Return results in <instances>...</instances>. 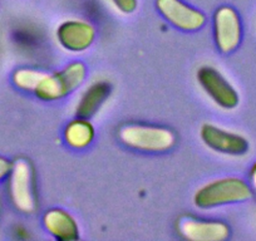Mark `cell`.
<instances>
[{"mask_svg":"<svg viewBox=\"0 0 256 241\" xmlns=\"http://www.w3.org/2000/svg\"><path fill=\"white\" fill-rule=\"evenodd\" d=\"M252 198L250 186L238 177H224L206 184L194 195L198 208H215L232 204L245 202Z\"/></svg>","mask_w":256,"mask_h":241,"instance_id":"6da1fadb","label":"cell"},{"mask_svg":"<svg viewBox=\"0 0 256 241\" xmlns=\"http://www.w3.org/2000/svg\"><path fill=\"white\" fill-rule=\"evenodd\" d=\"M87 67L82 62H73L56 73L42 72L33 93L44 102H54L72 94L83 84Z\"/></svg>","mask_w":256,"mask_h":241,"instance_id":"7a4b0ae2","label":"cell"},{"mask_svg":"<svg viewBox=\"0 0 256 241\" xmlns=\"http://www.w3.org/2000/svg\"><path fill=\"white\" fill-rule=\"evenodd\" d=\"M118 138L130 148L150 154L166 152L176 144V136L170 128L142 124L122 126L118 130Z\"/></svg>","mask_w":256,"mask_h":241,"instance_id":"3957f363","label":"cell"},{"mask_svg":"<svg viewBox=\"0 0 256 241\" xmlns=\"http://www.w3.org/2000/svg\"><path fill=\"white\" fill-rule=\"evenodd\" d=\"M9 194L12 202L20 212L33 214L36 210L34 174L26 160H16L9 174Z\"/></svg>","mask_w":256,"mask_h":241,"instance_id":"277c9868","label":"cell"},{"mask_svg":"<svg viewBox=\"0 0 256 241\" xmlns=\"http://www.w3.org/2000/svg\"><path fill=\"white\" fill-rule=\"evenodd\" d=\"M196 78L204 92L218 107L224 110H234L240 102L238 90L216 68L204 66L198 68Z\"/></svg>","mask_w":256,"mask_h":241,"instance_id":"5b68a950","label":"cell"},{"mask_svg":"<svg viewBox=\"0 0 256 241\" xmlns=\"http://www.w3.org/2000/svg\"><path fill=\"white\" fill-rule=\"evenodd\" d=\"M214 39L218 50L231 53L241 43L242 26L238 14L231 6H221L214 14Z\"/></svg>","mask_w":256,"mask_h":241,"instance_id":"8992f818","label":"cell"},{"mask_svg":"<svg viewBox=\"0 0 256 241\" xmlns=\"http://www.w3.org/2000/svg\"><path fill=\"white\" fill-rule=\"evenodd\" d=\"M158 13L177 29L184 32L200 30L206 24V16L182 0H156Z\"/></svg>","mask_w":256,"mask_h":241,"instance_id":"52a82bcc","label":"cell"},{"mask_svg":"<svg viewBox=\"0 0 256 241\" xmlns=\"http://www.w3.org/2000/svg\"><path fill=\"white\" fill-rule=\"evenodd\" d=\"M200 137L208 148L218 154L244 156L248 152V142L245 137L212 124H205L201 127Z\"/></svg>","mask_w":256,"mask_h":241,"instance_id":"ba28073f","label":"cell"},{"mask_svg":"<svg viewBox=\"0 0 256 241\" xmlns=\"http://www.w3.org/2000/svg\"><path fill=\"white\" fill-rule=\"evenodd\" d=\"M177 232L188 241H224L230 236V228L220 220L184 216L177 221Z\"/></svg>","mask_w":256,"mask_h":241,"instance_id":"9c48e42d","label":"cell"},{"mask_svg":"<svg viewBox=\"0 0 256 241\" xmlns=\"http://www.w3.org/2000/svg\"><path fill=\"white\" fill-rule=\"evenodd\" d=\"M56 40L63 49L80 53L90 48L96 39V29L90 23L80 19L66 20L56 28Z\"/></svg>","mask_w":256,"mask_h":241,"instance_id":"30bf717a","label":"cell"},{"mask_svg":"<svg viewBox=\"0 0 256 241\" xmlns=\"http://www.w3.org/2000/svg\"><path fill=\"white\" fill-rule=\"evenodd\" d=\"M44 228L58 241L80 238V226L76 218L62 208H50L43 216Z\"/></svg>","mask_w":256,"mask_h":241,"instance_id":"8fae6325","label":"cell"},{"mask_svg":"<svg viewBox=\"0 0 256 241\" xmlns=\"http://www.w3.org/2000/svg\"><path fill=\"white\" fill-rule=\"evenodd\" d=\"M110 92H112V86L107 80H97L92 83L83 92L76 106L77 117L88 118V120L93 117L110 98Z\"/></svg>","mask_w":256,"mask_h":241,"instance_id":"7c38bea8","label":"cell"},{"mask_svg":"<svg viewBox=\"0 0 256 241\" xmlns=\"http://www.w3.org/2000/svg\"><path fill=\"white\" fill-rule=\"evenodd\" d=\"M94 136V127L88 118H74L64 130V141L67 142L68 146L76 150H83L90 146Z\"/></svg>","mask_w":256,"mask_h":241,"instance_id":"4fadbf2b","label":"cell"},{"mask_svg":"<svg viewBox=\"0 0 256 241\" xmlns=\"http://www.w3.org/2000/svg\"><path fill=\"white\" fill-rule=\"evenodd\" d=\"M40 74L42 70H33V68H22L13 74V82L19 90L33 93Z\"/></svg>","mask_w":256,"mask_h":241,"instance_id":"5bb4252c","label":"cell"},{"mask_svg":"<svg viewBox=\"0 0 256 241\" xmlns=\"http://www.w3.org/2000/svg\"><path fill=\"white\" fill-rule=\"evenodd\" d=\"M110 2L122 14H132L138 6V0H110Z\"/></svg>","mask_w":256,"mask_h":241,"instance_id":"9a60e30c","label":"cell"},{"mask_svg":"<svg viewBox=\"0 0 256 241\" xmlns=\"http://www.w3.org/2000/svg\"><path fill=\"white\" fill-rule=\"evenodd\" d=\"M12 167H13V162L9 161L6 157H0V182L9 177Z\"/></svg>","mask_w":256,"mask_h":241,"instance_id":"2e32d148","label":"cell"},{"mask_svg":"<svg viewBox=\"0 0 256 241\" xmlns=\"http://www.w3.org/2000/svg\"><path fill=\"white\" fill-rule=\"evenodd\" d=\"M250 181L252 188L256 190V162L252 164V167L250 170Z\"/></svg>","mask_w":256,"mask_h":241,"instance_id":"e0dca14e","label":"cell"}]
</instances>
